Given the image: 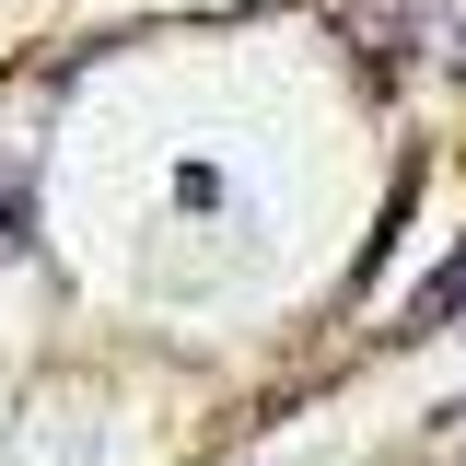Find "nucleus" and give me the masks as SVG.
<instances>
[{
  "label": "nucleus",
  "mask_w": 466,
  "mask_h": 466,
  "mask_svg": "<svg viewBox=\"0 0 466 466\" xmlns=\"http://www.w3.org/2000/svg\"><path fill=\"white\" fill-rule=\"evenodd\" d=\"M455 315H466V257H455L431 291H420V315H408V327H455Z\"/></svg>",
  "instance_id": "nucleus-1"
}]
</instances>
